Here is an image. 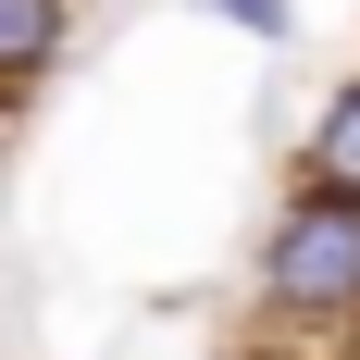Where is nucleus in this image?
<instances>
[{
    "mask_svg": "<svg viewBox=\"0 0 360 360\" xmlns=\"http://www.w3.org/2000/svg\"><path fill=\"white\" fill-rule=\"evenodd\" d=\"M249 298L298 348H348L360 335V199L298 174L274 199V224H261V249H249Z\"/></svg>",
    "mask_w": 360,
    "mask_h": 360,
    "instance_id": "obj_1",
    "label": "nucleus"
},
{
    "mask_svg": "<svg viewBox=\"0 0 360 360\" xmlns=\"http://www.w3.org/2000/svg\"><path fill=\"white\" fill-rule=\"evenodd\" d=\"M75 50V0H0V100L25 112Z\"/></svg>",
    "mask_w": 360,
    "mask_h": 360,
    "instance_id": "obj_2",
    "label": "nucleus"
},
{
    "mask_svg": "<svg viewBox=\"0 0 360 360\" xmlns=\"http://www.w3.org/2000/svg\"><path fill=\"white\" fill-rule=\"evenodd\" d=\"M199 13H212V25H236V37H261V50H298V25H311L298 0H199Z\"/></svg>",
    "mask_w": 360,
    "mask_h": 360,
    "instance_id": "obj_4",
    "label": "nucleus"
},
{
    "mask_svg": "<svg viewBox=\"0 0 360 360\" xmlns=\"http://www.w3.org/2000/svg\"><path fill=\"white\" fill-rule=\"evenodd\" d=\"M298 174L335 186V199H360V75H348V87H323L311 137H298Z\"/></svg>",
    "mask_w": 360,
    "mask_h": 360,
    "instance_id": "obj_3",
    "label": "nucleus"
}]
</instances>
